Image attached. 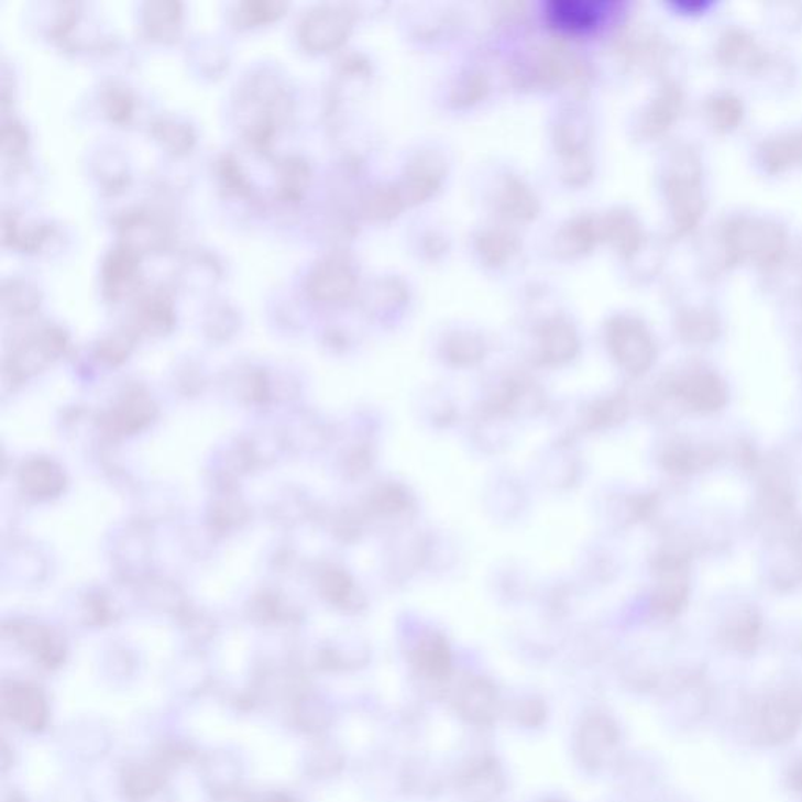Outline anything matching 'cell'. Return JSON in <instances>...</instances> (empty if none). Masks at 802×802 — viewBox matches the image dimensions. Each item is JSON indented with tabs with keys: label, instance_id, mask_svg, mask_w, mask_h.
<instances>
[{
	"label": "cell",
	"instance_id": "obj_1",
	"mask_svg": "<svg viewBox=\"0 0 802 802\" xmlns=\"http://www.w3.org/2000/svg\"><path fill=\"white\" fill-rule=\"evenodd\" d=\"M723 242L729 264L751 261L771 268L781 264L787 253L785 231L760 218H734L723 229Z\"/></svg>",
	"mask_w": 802,
	"mask_h": 802
},
{
	"label": "cell",
	"instance_id": "obj_2",
	"mask_svg": "<svg viewBox=\"0 0 802 802\" xmlns=\"http://www.w3.org/2000/svg\"><path fill=\"white\" fill-rule=\"evenodd\" d=\"M664 191L675 234L683 235L693 231L704 216L705 201L702 194V169L700 158L693 151H680L667 176Z\"/></svg>",
	"mask_w": 802,
	"mask_h": 802
},
{
	"label": "cell",
	"instance_id": "obj_3",
	"mask_svg": "<svg viewBox=\"0 0 802 802\" xmlns=\"http://www.w3.org/2000/svg\"><path fill=\"white\" fill-rule=\"evenodd\" d=\"M195 751L183 743H165L153 757L128 765L121 774V790L125 800L144 802L164 790L169 774L177 767L194 760Z\"/></svg>",
	"mask_w": 802,
	"mask_h": 802
},
{
	"label": "cell",
	"instance_id": "obj_4",
	"mask_svg": "<svg viewBox=\"0 0 802 802\" xmlns=\"http://www.w3.org/2000/svg\"><path fill=\"white\" fill-rule=\"evenodd\" d=\"M360 10L351 3H319L310 7L298 22V39L310 52L339 50L349 40Z\"/></svg>",
	"mask_w": 802,
	"mask_h": 802
},
{
	"label": "cell",
	"instance_id": "obj_5",
	"mask_svg": "<svg viewBox=\"0 0 802 802\" xmlns=\"http://www.w3.org/2000/svg\"><path fill=\"white\" fill-rule=\"evenodd\" d=\"M590 77V68L583 58L564 39H552L542 44L528 68L527 79L535 87L556 88L585 84Z\"/></svg>",
	"mask_w": 802,
	"mask_h": 802
},
{
	"label": "cell",
	"instance_id": "obj_6",
	"mask_svg": "<svg viewBox=\"0 0 802 802\" xmlns=\"http://www.w3.org/2000/svg\"><path fill=\"white\" fill-rule=\"evenodd\" d=\"M607 343L616 361L630 373L648 371L656 360V343L641 320L616 316L607 325Z\"/></svg>",
	"mask_w": 802,
	"mask_h": 802
},
{
	"label": "cell",
	"instance_id": "obj_7",
	"mask_svg": "<svg viewBox=\"0 0 802 802\" xmlns=\"http://www.w3.org/2000/svg\"><path fill=\"white\" fill-rule=\"evenodd\" d=\"M0 710L3 718L25 732L40 734L50 726V701L43 690L31 682L6 680L0 690Z\"/></svg>",
	"mask_w": 802,
	"mask_h": 802
},
{
	"label": "cell",
	"instance_id": "obj_8",
	"mask_svg": "<svg viewBox=\"0 0 802 802\" xmlns=\"http://www.w3.org/2000/svg\"><path fill=\"white\" fill-rule=\"evenodd\" d=\"M356 287V267L343 253H331L320 259L306 279L309 297L323 303L343 301L354 294Z\"/></svg>",
	"mask_w": 802,
	"mask_h": 802
},
{
	"label": "cell",
	"instance_id": "obj_9",
	"mask_svg": "<svg viewBox=\"0 0 802 802\" xmlns=\"http://www.w3.org/2000/svg\"><path fill=\"white\" fill-rule=\"evenodd\" d=\"M447 177V162L438 151H422L405 166L400 188L406 207L424 205L441 190Z\"/></svg>",
	"mask_w": 802,
	"mask_h": 802
},
{
	"label": "cell",
	"instance_id": "obj_10",
	"mask_svg": "<svg viewBox=\"0 0 802 802\" xmlns=\"http://www.w3.org/2000/svg\"><path fill=\"white\" fill-rule=\"evenodd\" d=\"M553 143L563 162L564 183L571 187H583L593 177L594 166L585 131H580L574 121H560L553 129Z\"/></svg>",
	"mask_w": 802,
	"mask_h": 802
},
{
	"label": "cell",
	"instance_id": "obj_11",
	"mask_svg": "<svg viewBox=\"0 0 802 802\" xmlns=\"http://www.w3.org/2000/svg\"><path fill=\"white\" fill-rule=\"evenodd\" d=\"M140 253L134 248L118 243L103 256L101 265L102 295L117 301L140 286Z\"/></svg>",
	"mask_w": 802,
	"mask_h": 802
},
{
	"label": "cell",
	"instance_id": "obj_12",
	"mask_svg": "<svg viewBox=\"0 0 802 802\" xmlns=\"http://www.w3.org/2000/svg\"><path fill=\"white\" fill-rule=\"evenodd\" d=\"M117 227L120 231L121 243L134 248L142 253L147 250H162L169 242L168 231L158 218L151 216L150 210L143 207L125 210L117 217Z\"/></svg>",
	"mask_w": 802,
	"mask_h": 802
},
{
	"label": "cell",
	"instance_id": "obj_13",
	"mask_svg": "<svg viewBox=\"0 0 802 802\" xmlns=\"http://www.w3.org/2000/svg\"><path fill=\"white\" fill-rule=\"evenodd\" d=\"M602 242H608L620 257L630 261L646 242L645 229L634 212L613 209L601 217Z\"/></svg>",
	"mask_w": 802,
	"mask_h": 802
},
{
	"label": "cell",
	"instance_id": "obj_14",
	"mask_svg": "<svg viewBox=\"0 0 802 802\" xmlns=\"http://www.w3.org/2000/svg\"><path fill=\"white\" fill-rule=\"evenodd\" d=\"M546 18L563 35H583L601 24L602 10L598 3L585 0H553L547 3Z\"/></svg>",
	"mask_w": 802,
	"mask_h": 802
},
{
	"label": "cell",
	"instance_id": "obj_15",
	"mask_svg": "<svg viewBox=\"0 0 802 802\" xmlns=\"http://www.w3.org/2000/svg\"><path fill=\"white\" fill-rule=\"evenodd\" d=\"M495 207L502 217L516 223H531L541 213V201L534 188L515 175H506L502 179Z\"/></svg>",
	"mask_w": 802,
	"mask_h": 802
},
{
	"label": "cell",
	"instance_id": "obj_16",
	"mask_svg": "<svg viewBox=\"0 0 802 802\" xmlns=\"http://www.w3.org/2000/svg\"><path fill=\"white\" fill-rule=\"evenodd\" d=\"M556 242L561 256H585L602 242L601 217L585 213L571 218L557 232Z\"/></svg>",
	"mask_w": 802,
	"mask_h": 802
},
{
	"label": "cell",
	"instance_id": "obj_17",
	"mask_svg": "<svg viewBox=\"0 0 802 802\" xmlns=\"http://www.w3.org/2000/svg\"><path fill=\"white\" fill-rule=\"evenodd\" d=\"M683 94L675 83H664L657 91L656 98L650 101L642 114L641 132L646 136L664 134L678 121L682 112Z\"/></svg>",
	"mask_w": 802,
	"mask_h": 802
},
{
	"label": "cell",
	"instance_id": "obj_18",
	"mask_svg": "<svg viewBox=\"0 0 802 802\" xmlns=\"http://www.w3.org/2000/svg\"><path fill=\"white\" fill-rule=\"evenodd\" d=\"M539 345L545 361L561 364L575 356L579 351V336L567 319L553 317L539 328Z\"/></svg>",
	"mask_w": 802,
	"mask_h": 802
},
{
	"label": "cell",
	"instance_id": "obj_19",
	"mask_svg": "<svg viewBox=\"0 0 802 802\" xmlns=\"http://www.w3.org/2000/svg\"><path fill=\"white\" fill-rule=\"evenodd\" d=\"M716 55L724 65L741 66L751 72L763 68L765 62H767V55L761 51L759 44L740 29H729L721 35Z\"/></svg>",
	"mask_w": 802,
	"mask_h": 802
},
{
	"label": "cell",
	"instance_id": "obj_20",
	"mask_svg": "<svg viewBox=\"0 0 802 802\" xmlns=\"http://www.w3.org/2000/svg\"><path fill=\"white\" fill-rule=\"evenodd\" d=\"M476 253L491 268L504 267L523 248L519 235L505 228L483 229L475 240Z\"/></svg>",
	"mask_w": 802,
	"mask_h": 802
},
{
	"label": "cell",
	"instance_id": "obj_21",
	"mask_svg": "<svg viewBox=\"0 0 802 802\" xmlns=\"http://www.w3.org/2000/svg\"><path fill=\"white\" fill-rule=\"evenodd\" d=\"M183 6L177 0H153L144 2L142 21L144 31L153 40H175L180 31Z\"/></svg>",
	"mask_w": 802,
	"mask_h": 802
},
{
	"label": "cell",
	"instance_id": "obj_22",
	"mask_svg": "<svg viewBox=\"0 0 802 802\" xmlns=\"http://www.w3.org/2000/svg\"><path fill=\"white\" fill-rule=\"evenodd\" d=\"M405 207L406 202L397 184H378L369 188L360 201L361 216L375 223H389L400 216Z\"/></svg>",
	"mask_w": 802,
	"mask_h": 802
},
{
	"label": "cell",
	"instance_id": "obj_23",
	"mask_svg": "<svg viewBox=\"0 0 802 802\" xmlns=\"http://www.w3.org/2000/svg\"><path fill=\"white\" fill-rule=\"evenodd\" d=\"M760 157L761 164L772 175L802 165V131L765 140L760 146Z\"/></svg>",
	"mask_w": 802,
	"mask_h": 802
},
{
	"label": "cell",
	"instance_id": "obj_24",
	"mask_svg": "<svg viewBox=\"0 0 802 802\" xmlns=\"http://www.w3.org/2000/svg\"><path fill=\"white\" fill-rule=\"evenodd\" d=\"M683 397L700 411H715L726 403V389L716 376L697 373L689 376L680 387Z\"/></svg>",
	"mask_w": 802,
	"mask_h": 802
},
{
	"label": "cell",
	"instance_id": "obj_25",
	"mask_svg": "<svg viewBox=\"0 0 802 802\" xmlns=\"http://www.w3.org/2000/svg\"><path fill=\"white\" fill-rule=\"evenodd\" d=\"M310 165L301 155H286L278 162V198L298 202L309 186Z\"/></svg>",
	"mask_w": 802,
	"mask_h": 802
},
{
	"label": "cell",
	"instance_id": "obj_26",
	"mask_svg": "<svg viewBox=\"0 0 802 802\" xmlns=\"http://www.w3.org/2000/svg\"><path fill=\"white\" fill-rule=\"evenodd\" d=\"M150 129L151 134L172 153L184 154L194 146L195 132L187 123H180L172 118L157 117L151 121Z\"/></svg>",
	"mask_w": 802,
	"mask_h": 802
},
{
	"label": "cell",
	"instance_id": "obj_27",
	"mask_svg": "<svg viewBox=\"0 0 802 802\" xmlns=\"http://www.w3.org/2000/svg\"><path fill=\"white\" fill-rule=\"evenodd\" d=\"M490 77L483 72H469L461 76L450 91V103L454 109H469L484 101L490 95Z\"/></svg>",
	"mask_w": 802,
	"mask_h": 802
},
{
	"label": "cell",
	"instance_id": "obj_28",
	"mask_svg": "<svg viewBox=\"0 0 802 802\" xmlns=\"http://www.w3.org/2000/svg\"><path fill=\"white\" fill-rule=\"evenodd\" d=\"M3 308L13 314H25L40 305V290L22 278L3 279L0 286Z\"/></svg>",
	"mask_w": 802,
	"mask_h": 802
},
{
	"label": "cell",
	"instance_id": "obj_29",
	"mask_svg": "<svg viewBox=\"0 0 802 802\" xmlns=\"http://www.w3.org/2000/svg\"><path fill=\"white\" fill-rule=\"evenodd\" d=\"M287 9L288 3L283 0H245L237 6L235 24H265V22L278 20Z\"/></svg>",
	"mask_w": 802,
	"mask_h": 802
},
{
	"label": "cell",
	"instance_id": "obj_30",
	"mask_svg": "<svg viewBox=\"0 0 802 802\" xmlns=\"http://www.w3.org/2000/svg\"><path fill=\"white\" fill-rule=\"evenodd\" d=\"M707 114L718 131H730L741 123L745 107L737 96L729 94L713 96L707 102Z\"/></svg>",
	"mask_w": 802,
	"mask_h": 802
},
{
	"label": "cell",
	"instance_id": "obj_31",
	"mask_svg": "<svg viewBox=\"0 0 802 802\" xmlns=\"http://www.w3.org/2000/svg\"><path fill=\"white\" fill-rule=\"evenodd\" d=\"M103 113L113 123H124L134 112V95L123 84L109 83L101 90Z\"/></svg>",
	"mask_w": 802,
	"mask_h": 802
},
{
	"label": "cell",
	"instance_id": "obj_32",
	"mask_svg": "<svg viewBox=\"0 0 802 802\" xmlns=\"http://www.w3.org/2000/svg\"><path fill=\"white\" fill-rule=\"evenodd\" d=\"M28 150V131L17 118H6L0 125V151L13 164H20Z\"/></svg>",
	"mask_w": 802,
	"mask_h": 802
},
{
	"label": "cell",
	"instance_id": "obj_33",
	"mask_svg": "<svg viewBox=\"0 0 802 802\" xmlns=\"http://www.w3.org/2000/svg\"><path fill=\"white\" fill-rule=\"evenodd\" d=\"M680 331L691 342H708L716 336L718 331V323H716L715 316L712 312H705V310H689V312L682 314L679 321Z\"/></svg>",
	"mask_w": 802,
	"mask_h": 802
},
{
	"label": "cell",
	"instance_id": "obj_34",
	"mask_svg": "<svg viewBox=\"0 0 802 802\" xmlns=\"http://www.w3.org/2000/svg\"><path fill=\"white\" fill-rule=\"evenodd\" d=\"M217 169L218 176H220L221 183H223V187L227 188L229 194L240 196H251L253 194L250 180H248L245 173L240 168L234 155H221L217 162Z\"/></svg>",
	"mask_w": 802,
	"mask_h": 802
},
{
	"label": "cell",
	"instance_id": "obj_35",
	"mask_svg": "<svg viewBox=\"0 0 802 802\" xmlns=\"http://www.w3.org/2000/svg\"><path fill=\"white\" fill-rule=\"evenodd\" d=\"M447 354L457 364H473L484 356L483 340L472 334H454L447 343Z\"/></svg>",
	"mask_w": 802,
	"mask_h": 802
},
{
	"label": "cell",
	"instance_id": "obj_36",
	"mask_svg": "<svg viewBox=\"0 0 802 802\" xmlns=\"http://www.w3.org/2000/svg\"><path fill=\"white\" fill-rule=\"evenodd\" d=\"M62 10L58 11L54 24L51 25L50 35L54 40L66 39L68 32L72 31L74 22L79 17V3L66 2L62 3Z\"/></svg>",
	"mask_w": 802,
	"mask_h": 802
},
{
	"label": "cell",
	"instance_id": "obj_37",
	"mask_svg": "<svg viewBox=\"0 0 802 802\" xmlns=\"http://www.w3.org/2000/svg\"><path fill=\"white\" fill-rule=\"evenodd\" d=\"M419 660H422V667L427 668L430 672H442L443 669L449 667V656H447V649L443 648L441 642L435 641L428 642L427 648L419 652Z\"/></svg>",
	"mask_w": 802,
	"mask_h": 802
},
{
	"label": "cell",
	"instance_id": "obj_38",
	"mask_svg": "<svg viewBox=\"0 0 802 802\" xmlns=\"http://www.w3.org/2000/svg\"><path fill=\"white\" fill-rule=\"evenodd\" d=\"M253 802H301L298 801L297 798L290 796V794L287 793H268L265 794V796L259 798V800Z\"/></svg>",
	"mask_w": 802,
	"mask_h": 802
},
{
	"label": "cell",
	"instance_id": "obj_39",
	"mask_svg": "<svg viewBox=\"0 0 802 802\" xmlns=\"http://www.w3.org/2000/svg\"><path fill=\"white\" fill-rule=\"evenodd\" d=\"M3 802H28L24 796H21V794L18 793H11L9 796L3 800Z\"/></svg>",
	"mask_w": 802,
	"mask_h": 802
}]
</instances>
